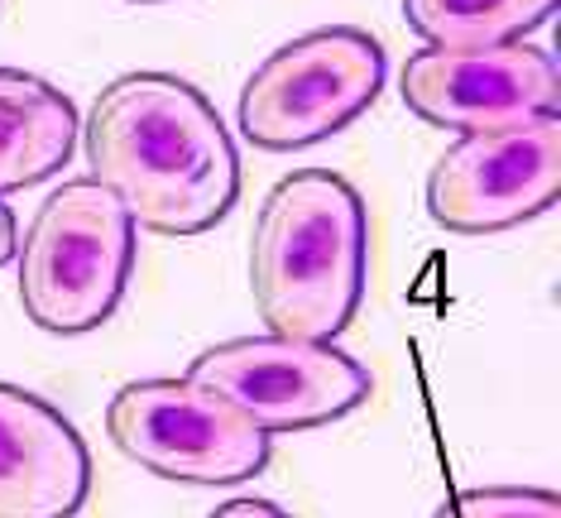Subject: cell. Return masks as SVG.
Listing matches in <instances>:
<instances>
[{"instance_id":"obj_10","label":"cell","mask_w":561,"mask_h":518,"mask_svg":"<svg viewBox=\"0 0 561 518\" xmlns=\"http://www.w3.org/2000/svg\"><path fill=\"white\" fill-rule=\"evenodd\" d=\"M78 106L54 82L0 68V193L54 179L78 149Z\"/></svg>"},{"instance_id":"obj_8","label":"cell","mask_w":561,"mask_h":518,"mask_svg":"<svg viewBox=\"0 0 561 518\" xmlns=\"http://www.w3.org/2000/svg\"><path fill=\"white\" fill-rule=\"evenodd\" d=\"M403 106L442 130H504L561 111V78L547 48L514 44H476L442 48L427 44L403 62L399 78Z\"/></svg>"},{"instance_id":"obj_4","label":"cell","mask_w":561,"mask_h":518,"mask_svg":"<svg viewBox=\"0 0 561 518\" xmlns=\"http://www.w3.org/2000/svg\"><path fill=\"white\" fill-rule=\"evenodd\" d=\"M385 87V48L365 30H312L274 48L240 92V130L260 149H302L346 130Z\"/></svg>"},{"instance_id":"obj_9","label":"cell","mask_w":561,"mask_h":518,"mask_svg":"<svg viewBox=\"0 0 561 518\" xmlns=\"http://www.w3.org/2000/svg\"><path fill=\"white\" fill-rule=\"evenodd\" d=\"M92 451L54 403L0 379V518H78Z\"/></svg>"},{"instance_id":"obj_5","label":"cell","mask_w":561,"mask_h":518,"mask_svg":"<svg viewBox=\"0 0 561 518\" xmlns=\"http://www.w3.org/2000/svg\"><path fill=\"white\" fill-rule=\"evenodd\" d=\"M111 441L135 465L187 485H236L270 465V433L197 379H135L106 408Z\"/></svg>"},{"instance_id":"obj_12","label":"cell","mask_w":561,"mask_h":518,"mask_svg":"<svg viewBox=\"0 0 561 518\" xmlns=\"http://www.w3.org/2000/svg\"><path fill=\"white\" fill-rule=\"evenodd\" d=\"M432 518H561V499L552 490H518V485H484L461 490Z\"/></svg>"},{"instance_id":"obj_11","label":"cell","mask_w":561,"mask_h":518,"mask_svg":"<svg viewBox=\"0 0 561 518\" xmlns=\"http://www.w3.org/2000/svg\"><path fill=\"white\" fill-rule=\"evenodd\" d=\"M561 0H403V15L427 44L476 48L528 39Z\"/></svg>"},{"instance_id":"obj_1","label":"cell","mask_w":561,"mask_h":518,"mask_svg":"<svg viewBox=\"0 0 561 518\" xmlns=\"http://www.w3.org/2000/svg\"><path fill=\"white\" fill-rule=\"evenodd\" d=\"M92 179L139 231L202 235L240 197V154L216 106L173 72H125L82 125Z\"/></svg>"},{"instance_id":"obj_3","label":"cell","mask_w":561,"mask_h":518,"mask_svg":"<svg viewBox=\"0 0 561 518\" xmlns=\"http://www.w3.org/2000/svg\"><path fill=\"white\" fill-rule=\"evenodd\" d=\"M15 264L24 318L39 332H96L130 284L135 221L96 179H72L34 211Z\"/></svg>"},{"instance_id":"obj_13","label":"cell","mask_w":561,"mask_h":518,"mask_svg":"<svg viewBox=\"0 0 561 518\" xmlns=\"http://www.w3.org/2000/svg\"><path fill=\"white\" fill-rule=\"evenodd\" d=\"M211 518H293V514H284L270 499H226Z\"/></svg>"},{"instance_id":"obj_7","label":"cell","mask_w":561,"mask_h":518,"mask_svg":"<svg viewBox=\"0 0 561 518\" xmlns=\"http://www.w3.org/2000/svg\"><path fill=\"white\" fill-rule=\"evenodd\" d=\"M561 193V111L504 130H470L427 179L432 221L456 235H494L542 217Z\"/></svg>"},{"instance_id":"obj_15","label":"cell","mask_w":561,"mask_h":518,"mask_svg":"<svg viewBox=\"0 0 561 518\" xmlns=\"http://www.w3.org/2000/svg\"><path fill=\"white\" fill-rule=\"evenodd\" d=\"M139 5H159V0H139Z\"/></svg>"},{"instance_id":"obj_14","label":"cell","mask_w":561,"mask_h":518,"mask_svg":"<svg viewBox=\"0 0 561 518\" xmlns=\"http://www.w3.org/2000/svg\"><path fill=\"white\" fill-rule=\"evenodd\" d=\"M15 245H20V235H15V217H10V207L0 202V264L15 260Z\"/></svg>"},{"instance_id":"obj_2","label":"cell","mask_w":561,"mask_h":518,"mask_svg":"<svg viewBox=\"0 0 561 518\" xmlns=\"http://www.w3.org/2000/svg\"><path fill=\"white\" fill-rule=\"evenodd\" d=\"M365 264V202L341 173H288L264 197L250 235V293L274 336H341L360 312Z\"/></svg>"},{"instance_id":"obj_6","label":"cell","mask_w":561,"mask_h":518,"mask_svg":"<svg viewBox=\"0 0 561 518\" xmlns=\"http://www.w3.org/2000/svg\"><path fill=\"white\" fill-rule=\"evenodd\" d=\"M187 379L231 399L270 437L322 427L369 399V370L331 341L302 336H236L202 350Z\"/></svg>"}]
</instances>
